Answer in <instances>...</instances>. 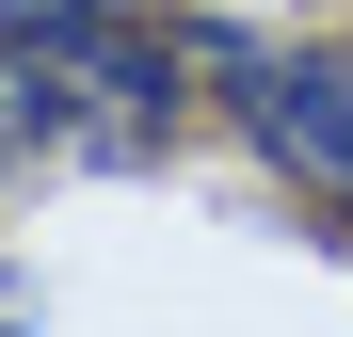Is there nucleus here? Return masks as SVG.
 <instances>
[{"mask_svg":"<svg viewBox=\"0 0 353 337\" xmlns=\"http://www.w3.org/2000/svg\"><path fill=\"white\" fill-rule=\"evenodd\" d=\"M0 337H48V305H32V273L0 257Z\"/></svg>","mask_w":353,"mask_h":337,"instance_id":"nucleus-3","label":"nucleus"},{"mask_svg":"<svg viewBox=\"0 0 353 337\" xmlns=\"http://www.w3.org/2000/svg\"><path fill=\"white\" fill-rule=\"evenodd\" d=\"M81 17H145V0H0V32H81Z\"/></svg>","mask_w":353,"mask_h":337,"instance_id":"nucleus-2","label":"nucleus"},{"mask_svg":"<svg viewBox=\"0 0 353 337\" xmlns=\"http://www.w3.org/2000/svg\"><path fill=\"white\" fill-rule=\"evenodd\" d=\"M193 65H209V129L241 145L273 193H305V209H353V48H337V32L193 17Z\"/></svg>","mask_w":353,"mask_h":337,"instance_id":"nucleus-1","label":"nucleus"}]
</instances>
